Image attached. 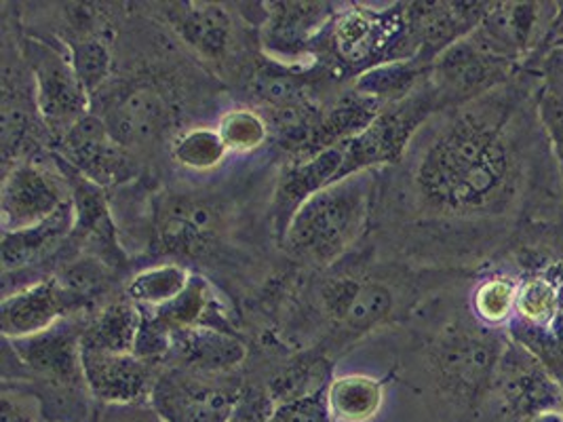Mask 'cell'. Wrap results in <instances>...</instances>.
Masks as SVG:
<instances>
[{
	"label": "cell",
	"instance_id": "24",
	"mask_svg": "<svg viewBox=\"0 0 563 422\" xmlns=\"http://www.w3.org/2000/svg\"><path fill=\"white\" fill-rule=\"evenodd\" d=\"M521 277L515 273L492 268L482 277L468 298V311L473 316L492 330H507L515 315V302Z\"/></svg>",
	"mask_w": 563,
	"mask_h": 422
},
{
	"label": "cell",
	"instance_id": "29",
	"mask_svg": "<svg viewBox=\"0 0 563 422\" xmlns=\"http://www.w3.org/2000/svg\"><path fill=\"white\" fill-rule=\"evenodd\" d=\"M218 133L229 153H252L268 140L271 125L254 110L236 108L220 119Z\"/></svg>",
	"mask_w": 563,
	"mask_h": 422
},
{
	"label": "cell",
	"instance_id": "21",
	"mask_svg": "<svg viewBox=\"0 0 563 422\" xmlns=\"http://www.w3.org/2000/svg\"><path fill=\"white\" fill-rule=\"evenodd\" d=\"M429 77L431 66H424L418 59L386 62L367 68L355 82V91L376 100L378 104H399L420 89Z\"/></svg>",
	"mask_w": 563,
	"mask_h": 422
},
{
	"label": "cell",
	"instance_id": "1",
	"mask_svg": "<svg viewBox=\"0 0 563 422\" xmlns=\"http://www.w3.org/2000/svg\"><path fill=\"white\" fill-rule=\"evenodd\" d=\"M542 77L523 70L471 104L443 110L413 163L424 215L454 226L464 256L496 266L528 229L563 218V178L538 116Z\"/></svg>",
	"mask_w": 563,
	"mask_h": 422
},
{
	"label": "cell",
	"instance_id": "36",
	"mask_svg": "<svg viewBox=\"0 0 563 422\" xmlns=\"http://www.w3.org/2000/svg\"><path fill=\"white\" fill-rule=\"evenodd\" d=\"M532 73H538V75L549 73V75H555L558 79L563 80V53H549Z\"/></svg>",
	"mask_w": 563,
	"mask_h": 422
},
{
	"label": "cell",
	"instance_id": "28",
	"mask_svg": "<svg viewBox=\"0 0 563 422\" xmlns=\"http://www.w3.org/2000/svg\"><path fill=\"white\" fill-rule=\"evenodd\" d=\"M227 144L222 142L218 130L195 127L179 133L172 144V155L181 167L192 171L216 169L227 158Z\"/></svg>",
	"mask_w": 563,
	"mask_h": 422
},
{
	"label": "cell",
	"instance_id": "11",
	"mask_svg": "<svg viewBox=\"0 0 563 422\" xmlns=\"http://www.w3.org/2000/svg\"><path fill=\"white\" fill-rule=\"evenodd\" d=\"M85 296L68 290L57 279H45L26 290L4 296L0 307V330L7 341H20L52 330L68 309H75Z\"/></svg>",
	"mask_w": 563,
	"mask_h": 422
},
{
	"label": "cell",
	"instance_id": "8",
	"mask_svg": "<svg viewBox=\"0 0 563 422\" xmlns=\"http://www.w3.org/2000/svg\"><path fill=\"white\" fill-rule=\"evenodd\" d=\"M151 406L165 422H232L236 412L232 393L184 369L156 378Z\"/></svg>",
	"mask_w": 563,
	"mask_h": 422
},
{
	"label": "cell",
	"instance_id": "15",
	"mask_svg": "<svg viewBox=\"0 0 563 422\" xmlns=\"http://www.w3.org/2000/svg\"><path fill=\"white\" fill-rule=\"evenodd\" d=\"M179 368L195 371H227L245 359V346L227 330L199 325L172 332L169 355Z\"/></svg>",
	"mask_w": 563,
	"mask_h": 422
},
{
	"label": "cell",
	"instance_id": "27",
	"mask_svg": "<svg viewBox=\"0 0 563 422\" xmlns=\"http://www.w3.org/2000/svg\"><path fill=\"white\" fill-rule=\"evenodd\" d=\"M252 89L257 98L264 100L271 108L310 104V91H308L305 75L287 70L279 64H271L262 68L254 77Z\"/></svg>",
	"mask_w": 563,
	"mask_h": 422
},
{
	"label": "cell",
	"instance_id": "16",
	"mask_svg": "<svg viewBox=\"0 0 563 422\" xmlns=\"http://www.w3.org/2000/svg\"><path fill=\"white\" fill-rule=\"evenodd\" d=\"M330 315L349 330H367L386 321L395 309V296L383 284L342 279L323 291Z\"/></svg>",
	"mask_w": 563,
	"mask_h": 422
},
{
	"label": "cell",
	"instance_id": "19",
	"mask_svg": "<svg viewBox=\"0 0 563 422\" xmlns=\"http://www.w3.org/2000/svg\"><path fill=\"white\" fill-rule=\"evenodd\" d=\"M77 224V211L75 203L66 201L52 218L13 233H2V268L4 273L18 270L22 266L38 260L49 247L68 237V233Z\"/></svg>",
	"mask_w": 563,
	"mask_h": 422
},
{
	"label": "cell",
	"instance_id": "12",
	"mask_svg": "<svg viewBox=\"0 0 563 422\" xmlns=\"http://www.w3.org/2000/svg\"><path fill=\"white\" fill-rule=\"evenodd\" d=\"M11 344L22 364L49 382V387L87 389L80 336L70 325L57 323L47 332L11 341Z\"/></svg>",
	"mask_w": 563,
	"mask_h": 422
},
{
	"label": "cell",
	"instance_id": "7",
	"mask_svg": "<svg viewBox=\"0 0 563 422\" xmlns=\"http://www.w3.org/2000/svg\"><path fill=\"white\" fill-rule=\"evenodd\" d=\"M27 64L34 75L36 108L53 132L68 133L87 116L89 93L75 73L70 55L57 52L43 41L24 45Z\"/></svg>",
	"mask_w": 563,
	"mask_h": 422
},
{
	"label": "cell",
	"instance_id": "14",
	"mask_svg": "<svg viewBox=\"0 0 563 422\" xmlns=\"http://www.w3.org/2000/svg\"><path fill=\"white\" fill-rule=\"evenodd\" d=\"M169 110L153 87H131L112 98L103 112V125L121 146H144L165 130Z\"/></svg>",
	"mask_w": 563,
	"mask_h": 422
},
{
	"label": "cell",
	"instance_id": "18",
	"mask_svg": "<svg viewBox=\"0 0 563 422\" xmlns=\"http://www.w3.org/2000/svg\"><path fill=\"white\" fill-rule=\"evenodd\" d=\"M332 15L325 2H277L266 24V45L279 55H296L307 49L312 34L328 24Z\"/></svg>",
	"mask_w": 563,
	"mask_h": 422
},
{
	"label": "cell",
	"instance_id": "31",
	"mask_svg": "<svg viewBox=\"0 0 563 422\" xmlns=\"http://www.w3.org/2000/svg\"><path fill=\"white\" fill-rule=\"evenodd\" d=\"M68 55L82 87L87 89L89 96H93L96 89H100L103 80L110 75L112 59H110L108 47L100 41L89 38V41L73 43L68 47Z\"/></svg>",
	"mask_w": 563,
	"mask_h": 422
},
{
	"label": "cell",
	"instance_id": "32",
	"mask_svg": "<svg viewBox=\"0 0 563 422\" xmlns=\"http://www.w3.org/2000/svg\"><path fill=\"white\" fill-rule=\"evenodd\" d=\"M271 422H333L328 389L321 387L308 396L283 401L273 410Z\"/></svg>",
	"mask_w": 563,
	"mask_h": 422
},
{
	"label": "cell",
	"instance_id": "23",
	"mask_svg": "<svg viewBox=\"0 0 563 422\" xmlns=\"http://www.w3.org/2000/svg\"><path fill=\"white\" fill-rule=\"evenodd\" d=\"M142 327V309L137 304L119 302L103 311L82 334L80 346L85 351H98V353H117L128 355L133 353L135 341Z\"/></svg>",
	"mask_w": 563,
	"mask_h": 422
},
{
	"label": "cell",
	"instance_id": "37",
	"mask_svg": "<svg viewBox=\"0 0 563 422\" xmlns=\"http://www.w3.org/2000/svg\"><path fill=\"white\" fill-rule=\"evenodd\" d=\"M526 422H563V408H555V410H544L537 417L528 419Z\"/></svg>",
	"mask_w": 563,
	"mask_h": 422
},
{
	"label": "cell",
	"instance_id": "25",
	"mask_svg": "<svg viewBox=\"0 0 563 422\" xmlns=\"http://www.w3.org/2000/svg\"><path fill=\"white\" fill-rule=\"evenodd\" d=\"M192 275L178 264L154 266L135 275L128 286L129 300L142 311H156L188 288Z\"/></svg>",
	"mask_w": 563,
	"mask_h": 422
},
{
	"label": "cell",
	"instance_id": "38",
	"mask_svg": "<svg viewBox=\"0 0 563 422\" xmlns=\"http://www.w3.org/2000/svg\"><path fill=\"white\" fill-rule=\"evenodd\" d=\"M560 385H562V391H563V380H562V382H560Z\"/></svg>",
	"mask_w": 563,
	"mask_h": 422
},
{
	"label": "cell",
	"instance_id": "30",
	"mask_svg": "<svg viewBox=\"0 0 563 422\" xmlns=\"http://www.w3.org/2000/svg\"><path fill=\"white\" fill-rule=\"evenodd\" d=\"M538 87V116L558 158L563 178V80L555 75L542 73Z\"/></svg>",
	"mask_w": 563,
	"mask_h": 422
},
{
	"label": "cell",
	"instance_id": "35",
	"mask_svg": "<svg viewBox=\"0 0 563 422\" xmlns=\"http://www.w3.org/2000/svg\"><path fill=\"white\" fill-rule=\"evenodd\" d=\"M555 52L563 53V2H558V15H555V22H553L551 32H549V38H547V43H544L542 55H540V59H538L537 64L530 68V73L537 68L538 64H540L549 53Z\"/></svg>",
	"mask_w": 563,
	"mask_h": 422
},
{
	"label": "cell",
	"instance_id": "5",
	"mask_svg": "<svg viewBox=\"0 0 563 422\" xmlns=\"http://www.w3.org/2000/svg\"><path fill=\"white\" fill-rule=\"evenodd\" d=\"M489 399L496 408L494 422H526L544 410L563 408L560 380L511 336L496 369Z\"/></svg>",
	"mask_w": 563,
	"mask_h": 422
},
{
	"label": "cell",
	"instance_id": "9",
	"mask_svg": "<svg viewBox=\"0 0 563 422\" xmlns=\"http://www.w3.org/2000/svg\"><path fill=\"white\" fill-rule=\"evenodd\" d=\"M82 374L87 393L103 406L151 403L153 368L133 353H98L82 348Z\"/></svg>",
	"mask_w": 563,
	"mask_h": 422
},
{
	"label": "cell",
	"instance_id": "22",
	"mask_svg": "<svg viewBox=\"0 0 563 422\" xmlns=\"http://www.w3.org/2000/svg\"><path fill=\"white\" fill-rule=\"evenodd\" d=\"M385 401V382L365 374H344L328 387L333 422H369Z\"/></svg>",
	"mask_w": 563,
	"mask_h": 422
},
{
	"label": "cell",
	"instance_id": "13",
	"mask_svg": "<svg viewBox=\"0 0 563 422\" xmlns=\"http://www.w3.org/2000/svg\"><path fill=\"white\" fill-rule=\"evenodd\" d=\"M66 201L59 188L38 167L24 163L15 165L4 178L0 195L2 233L24 231L47 218H52Z\"/></svg>",
	"mask_w": 563,
	"mask_h": 422
},
{
	"label": "cell",
	"instance_id": "2",
	"mask_svg": "<svg viewBox=\"0 0 563 422\" xmlns=\"http://www.w3.org/2000/svg\"><path fill=\"white\" fill-rule=\"evenodd\" d=\"M372 185V174L363 171L308 197L285 229L287 249L310 263H332L363 231Z\"/></svg>",
	"mask_w": 563,
	"mask_h": 422
},
{
	"label": "cell",
	"instance_id": "17",
	"mask_svg": "<svg viewBox=\"0 0 563 422\" xmlns=\"http://www.w3.org/2000/svg\"><path fill=\"white\" fill-rule=\"evenodd\" d=\"M218 215L207 203L195 199H169L165 201L158 220V235L167 252L192 254L203 249L209 238L216 235Z\"/></svg>",
	"mask_w": 563,
	"mask_h": 422
},
{
	"label": "cell",
	"instance_id": "3",
	"mask_svg": "<svg viewBox=\"0 0 563 422\" xmlns=\"http://www.w3.org/2000/svg\"><path fill=\"white\" fill-rule=\"evenodd\" d=\"M332 45L335 57L351 68H365L374 59L378 64L413 59L408 4L342 11L333 22Z\"/></svg>",
	"mask_w": 563,
	"mask_h": 422
},
{
	"label": "cell",
	"instance_id": "33",
	"mask_svg": "<svg viewBox=\"0 0 563 422\" xmlns=\"http://www.w3.org/2000/svg\"><path fill=\"white\" fill-rule=\"evenodd\" d=\"M36 399L30 401L24 396L4 393L0 403V422H41Z\"/></svg>",
	"mask_w": 563,
	"mask_h": 422
},
{
	"label": "cell",
	"instance_id": "20",
	"mask_svg": "<svg viewBox=\"0 0 563 422\" xmlns=\"http://www.w3.org/2000/svg\"><path fill=\"white\" fill-rule=\"evenodd\" d=\"M179 36L209 59H220L231 45L229 13L218 4H176L169 13Z\"/></svg>",
	"mask_w": 563,
	"mask_h": 422
},
{
	"label": "cell",
	"instance_id": "6",
	"mask_svg": "<svg viewBox=\"0 0 563 422\" xmlns=\"http://www.w3.org/2000/svg\"><path fill=\"white\" fill-rule=\"evenodd\" d=\"M558 15V2H492L475 27L494 52L530 70L544 49Z\"/></svg>",
	"mask_w": 563,
	"mask_h": 422
},
{
	"label": "cell",
	"instance_id": "4",
	"mask_svg": "<svg viewBox=\"0 0 563 422\" xmlns=\"http://www.w3.org/2000/svg\"><path fill=\"white\" fill-rule=\"evenodd\" d=\"M521 66L498 55L473 30L468 36L448 47L431 66V85L443 110L471 104L511 82Z\"/></svg>",
	"mask_w": 563,
	"mask_h": 422
},
{
	"label": "cell",
	"instance_id": "26",
	"mask_svg": "<svg viewBox=\"0 0 563 422\" xmlns=\"http://www.w3.org/2000/svg\"><path fill=\"white\" fill-rule=\"evenodd\" d=\"M213 311V296L201 277L190 279L188 288L179 293L176 300L169 304L156 309V311H142L144 315L153 316L163 327L169 332L184 330V327H199L206 323Z\"/></svg>",
	"mask_w": 563,
	"mask_h": 422
},
{
	"label": "cell",
	"instance_id": "10",
	"mask_svg": "<svg viewBox=\"0 0 563 422\" xmlns=\"http://www.w3.org/2000/svg\"><path fill=\"white\" fill-rule=\"evenodd\" d=\"M64 155L80 176L93 185L108 186L131 178L133 165L100 116L87 114L64 135Z\"/></svg>",
	"mask_w": 563,
	"mask_h": 422
},
{
	"label": "cell",
	"instance_id": "34",
	"mask_svg": "<svg viewBox=\"0 0 563 422\" xmlns=\"http://www.w3.org/2000/svg\"><path fill=\"white\" fill-rule=\"evenodd\" d=\"M100 422H165L151 403L137 406H103Z\"/></svg>",
	"mask_w": 563,
	"mask_h": 422
}]
</instances>
